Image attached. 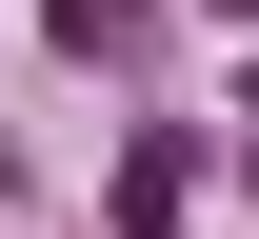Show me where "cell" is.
Here are the masks:
<instances>
[{"label":"cell","mask_w":259,"mask_h":239,"mask_svg":"<svg viewBox=\"0 0 259 239\" xmlns=\"http://www.w3.org/2000/svg\"><path fill=\"white\" fill-rule=\"evenodd\" d=\"M199 219V139H140V160H120V239H180Z\"/></svg>","instance_id":"1"},{"label":"cell","mask_w":259,"mask_h":239,"mask_svg":"<svg viewBox=\"0 0 259 239\" xmlns=\"http://www.w3.org/2000/svg\"><path fill=\"white\" fill-rule=\"evenodd\" d=\"M220 20H259V0H220Z\"/></svg>","instance_id":"2"},{"label":"cell","mask_w":259,"mask_h":239,"mask_svg":"<svg viewBox=\"0 0 259 239\" xmlns=\"http://www.w3.org/2000/svg\"><path fill=\"white\" fill-rule=\"evenodd\" d=\"M239 120H259V80H239Z\"/></svg>","instance_id":"3"}]
</instances>
